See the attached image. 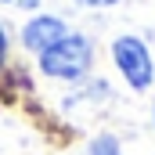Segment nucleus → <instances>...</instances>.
<instances>
[{
  "label": "nucleus",
  "mask_w": 155,
  "mask_h": 155,
  "mask_svg": "<svg viewBox=\"0 0 155 155\" xmlns=\"http://www.w3.org/2000/svg\"><path fill=\"white\" fill-rule=\"evenodd\" d=\"M4 51H7V40H4V29H0V58H4Z\"/></svg>",
  "instance_id": "obj_5"
},
{
  "label": "nucleus",
  "mask_w": 155,
  "mask_h": 155,
  "mask_svg": "<svg viewBox=\"0 0 155 155\" xmlns=\"http://www.w3.org/2000/svg\"><path fill=\"white\" fill-rule=\"evenodd\" d=\"M61 36H65V25H61L58 18H33V22L22 29V43H25L29 51H36V54H43L47 47H54Z\"/></svg>",
  "instance_id": "obj_3"
},
{
  "label": "nucleus",
  "mask_w": 155,
  "mask_h": 155,
  "mask_svg": "<svg viewBox=\"0 0 155 155\" xmlns=\"http://www.w3.org/2000/svg\"><path fill=\"white\" fill-rule=\"evenodd\" d=\"M87 65H90V40L79 36V33H65L54 47H47L40 54V69L47 76H58V79L83 76Z\"/></svg>",
  "instance_id": "obj_1"
},
{
  "label": "nucleus",
  "mask_w": 155,
  "mask_h": 155,
  "mask_svg": "<svg viewBox=\"0 0 155 155\" xmlns=\"http://www.w3.org/2000/svg\"><path fill=\"white\" fill-rule=\"evenodd\" d=\"M112 54H116V65L119 72L126 76V83L134 87V90H144V87H152V54H148V47L141 43L137 36H119L112 43Z\"/></svg>",
  "instance_id": "obj_2"
},
{
  "label": "nucleus",
  "mask_w": 155,
  "mask_h": 155,
  "mask_svg": "<svg viewBox=\"0 0 155 155\" xmlns=\"http://www.w3.org/2000/svg\"><path fill=\"white\" fill-rule=\"evenodd\" d=\"M90 155H119V144L112 137H97V141L90 144Z\"/></svg>",
  "instance_id": "obj_4"
},
{
  "label": "nucleus",
  "mask_w": 155,
  "mask_h": 155,
  "mask_svg": "<svg viewBox=\"0 0 155 155\" xmlns=\"http://www.w3.org/2000/svg\"><path fill=\"white\" fill-rule=\"evenodd\" d=\"M83 4H116V0H83Z\"/></svg>",
  "instance_id": "obj_6"
}]
</instances>
